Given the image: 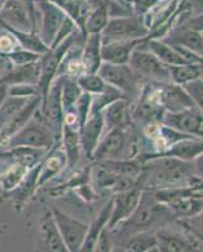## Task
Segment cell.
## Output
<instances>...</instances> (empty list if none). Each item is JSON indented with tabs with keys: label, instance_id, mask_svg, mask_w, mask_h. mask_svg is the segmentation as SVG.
Listing matches in <instances>:
<instances>
[{
	"label": "cell",
	"instance_id": "cell-1",
	"mask_svg": "<svg viewBox=\"0 0 203 252\" xmlns=\"http://www.w3.org/2000/svg\"><path fill=\"white\" fill-rule=\"evenodd\" d=\"M174 217L166 204L155 201L153 189L144 188L136 209L125 222H123L124 232L132 236L134 233L150 231L152 227L168 223Z\"/></svg>",
	"mask_w": 203,
	"mask_h": 252
},
{
	"label": "cell",
	"instance_id": "cell-2",
	"mask_svg": "<svg viewBox=\"0 0 203 252\" xmlns=\"http://www.w3.org/2000/svg\"><path fill=\"white\" fill-rule=\"evenodd\" d=\"M57 144L55 135L52 134L47 124L44 123L43 115L39 110V119L37 112L26 125L9 136L5 140L0 141V150L12 149L17 146H29V148H42L49 150L52 146Z\"/></svg>",
	"mask_w": 203,
	"mask_h": 252
},
{
	"label": "cell",
	"instance_id": "cell-3",
	"mask_svg": "<svg viewBox=\"0 0 203 252\" xmlns=\"http://www.w3.org/2000/svg\"><path fill=\"white\" fill-rule=\"evenodd\" d=\"M80 31H76L73 34L63 40L62 43L58 44L55 48H49L44 55L39 58V78H38L37 90L42 98V103L44 102L48 94V90L53 81L57 78L58 69L61 67L63 58L66 57L67 52L72 48L74 44V40L77 38Z\"/></svg>",
	"mask_w": 203,
	"mask_h": 252
},
{
	"label": "cell",
	"instance_id": "cell-4",
	"mask_svg": "<svg viewBox=\"0 0 203 252\" xmlns=\"http://www.w3.org/2000/svg\"><path fill=\"white\" fill-rule=\"evenodd\" d=\"M143 44L133 51L129 62H128V66L132 68L135 76L143 83L170 82L168 67L160 62L152 52H149L148 49L144 48Z\"/></svg>",
	"mask_w": 203,
	"mask_h": 252
},
{
	"label": "cell",
	"instance_id": "cell-5",
	"mask_svg": "<svg viewBox=\"0 0 203 252\" xmlns=\"http://www.w3.org/2000/svg\"><path fill=\"white\" fill-rule=\"evenodd\" d=\"M149 29L143 19L137 15L110 18L101 32V43H110L117 40L144 39L149 37Z\"/></svg>",
	"mask_w": 203,
	"mask_h": 252
},
{
	"label": "cell",
	"instance_id": "cell-6",
	"mask_svg": "<svg viewBox=\"0 0 203 252\" xmlns=\"http://www.w3.org/2000/svg\"><path fill=\"white\" fill-rule=\"evenodd\" d=\"M98 75L107 85L115 87L123 92L130 102V97L140 96L144 83L135 76L128 64H112V63H101Z\"/></svg>",
	"mask_w": 203,
	"mask_h": 252
},
{
	"label": "cell",
	"instance_id": "cell-7",
	"mask_svg": "<svg viewBox=\"0 0 203 252\" xmlns=\"http://www.w3.org/2000/svg\"><path fill=\"white\" fill-rule=\"evenodd\" d=\"M52 217L68 252H80L89 231V224L74 220L56 207L52 208Z\"/></svg>",
	"mask_w": 203,
	"mask_h": 252
},
{
	"label": "cell",
	"instance_id": "cell-8",
	"mask_svg": "<svg viewBox=\"0 0 203 252\" xmlns=\"http://www.w3.org/2000/svg\"><path fill=\"white\" fill-rule=\"evenodd\" d=\"M62 77L58 76L51 85L44 102L40 106V112L43 115L44 123L55 135L57 143L61 141V132L63 126V109H62Z\"/></svg>",
	"mask_w": 203,
	"mask_h": 252
},
{
	"label": "cell",
	"instance_id": "cell-9",
	"mask_svg": "<svg viewBox=\"0 0 203 252\" xmlns=\"http://www.w3.org/2000/svg\"><path fill=\"white\" fill-rule=\"evenodd\" d=\"M128 130H107L95 148L91 161L99 163L112 159H126L125 155L128 154Z\"/></svg>",
	"mask_w": 203,
	"mask_h": 252
},
{
	"label": "cell",
	"instance_id": "cell-10",
	"mask_svg": "<svg viewBox=\"0 0 203 252\" xmlns=\"http://www.w3.org/2000/svg\"><path fill=\"white\" fill-rule=\"evenodd\" d=\"M160 124L175 130L180 134L191 135L202 139V110L198 107L183 110L179 112H164Z\"/></svg>",
	"mask_w": 203,
	"mask_h": 252
},
{
	"label": "cell",
	"instance_id": "cell-11",
	"mask_svg": "<svg viewBox=\"0 0 203 252\" xmlns=\"http://www.w3.org/2000/svg\"><path fill=\"white\" fill-rule=\"evenodd\" d=\"M143 189V187H135L128 192L116 193L112 195L111 216H110L109 223L106 226L110 231H114L119 224L125 222L134 213L140 201Z\"/></svg>",
	"mask_w": 203,
	"mask_h": 252
},
{
	"label": "cell",
	"instance_id": "cell-12",
	"mask_svg": "<svg viewBox=\"0 0 203 252\" xmlns=\"http://www.w3.org/2000/svg\"><path fill=\"white\" fill-rule=\"evenodd\" d=\"M37 6L40 19H42L40 31H38V37L49 48L55 40L61 24L63 23L67 15L48 0H37Z\"/></svg>",
	"mask_w": 203,
	"mask_h": 252
},
{
	"label": "cell",
	"instance_id": "cell-13",
	"mask_svg": "<svg viewBox=\"0 0 203 252\" xmlns=\"http://www.w3.org/2000/svg\"><path fill=\"white\" fill-rule=\"evenodd\" d=\"M158 103L164 112H179L197 107L183 87L173 82L158 83Z\"/></svg>",
	"mask_w": 203,
	"mask_h": 252
},
{
	"label": "cell",
	"instance_id": "cell-14",
	"mask_svg": "<svg viewBox=\"0 0 203 252\" xmlns=\"http://www.w3.org/2000/svg\"><path fill=\"white\" fill-rule=\"evenodd\" d=\"M203 143L202 139H183L177 143L169 145L166 150L160 153H143L135 159L145 163L148 159L154 157H170L183 161H195L202 155Z\"/></svg>",
	"mask_w": 203,
	"mask_h": 252
},
{
	"label": "cell",
	"instance_id": "cell-15",
	"mask_svg": "<svg viewBox=\"0 0 203 252\" xmlns=\"http://www.w3.org/2000/svg\"><path fill=\"white\" fill-rule=\"evenodd\" d=\"M49 150L42 148H29V146H17L12 149L0 150V161L8 165L17 164L26 169H32L43 161Z\"/></svg>",
	"mask_w": 203,
	"mask_h": 252
},
{
	"label": "cell",
	"instance_id": "cell-16",
	"mask_svg": "<svg viewBox=\"0 0 203 252\" xmlns=\"http://www.w3.org/2000/svg\"><path fill=\"white\" fill-rule=\"evenodd\" d=\"M160 40L169 46L183 47L195 52L196 55L202 56V32L196 31L188 26H180L170 29L163 38H160Z\"/></svg>",
	"mask_w": 203,
	"mask_h": 252
},
{
	"label": "cell",
	"instance_id": "cell-17",
	"mask_svg": "<svg viewBox=\"0 0 203 252\" xmlns=\"http://www.w3.org/2000/svg\"><path fill=\"white\" fill-rule=\"evenodd\" d=\"M105 130V123H103L102 112L90 115L85 125L80 129V141L81 149L85 152L87 159L91 160L95 148L98 146L101 136Z\"/></svg>",
	"mask_w": 203,
	"mask_h": 252
},
{
	"label": "cell",
	"instance_id": "cell-18",
	"mask_svg": "<svg viewBox=\"0 0 203 252\" xmlns=\"http://www.w3.org/2000/svg\"><path fill=\"white\" fill-rule=\"evenodd\" d=\"M148 38L134 40H117L101 46V58L102 62L112 64H128L133 51L145 42Z\"/></svg>",
	"mask_w": 203,
	"mask_h": 252
},
{
	"label": "cell",
	"instance_id": "cell-19",
	"mask_svg": "<svg viewBox=\"0 0 203 252\" xmlns=\"http://www.w3.org/2000/svg\"><path fill=\"white\" fill-rule=\"evenodd\" d=\"M0 19L18 31L32 32L29 13L19 0H5L0 8Z\"/></svg>",
	"mask_w": 203,
	"mask_h": 252
},
{
	"label": "cell",
	"instance_id": "cell-20",
	"mask_svg": "<svg viewBox=\"0 0 203 252\" xmlns=\"http://www.w3.org/2000/svg\"><path fill=\"white\" fill-rule=\"evenodd\" d=\"M102 116L107 130H129L132 126L130 102L126 100L115 101L103 109Z\"/></svg>",
	"mask_w": 203,
	"mask_h": 252
},
{
	"label": "cell",
	"instance_id": "cell-21",
	"mask_svg": "<svg viewBox=\"0 0 203 252\" xmlns=\"http://www.w3.org/2000/svg\"><path fill=\"white\" fill-rule=\"evenodd\" d=\"M39 78V60L24 66L13 67L5 75L0 76V85L14 86V85H33L37 86Z\"/></svg>",
	"mask_w": 203,
	"mask_h": 252
},
{
	"label": "cell",
	"instance_id": "cell-22",
	"mask_svg": "<svg viewBox=\"0 0 203 252\" xmlns=\"http://www.w3.org/2000/svg\"><path fill=\"white\" fill-rule=\"evenodd\" d=\"M58 144L60 143L52 146L48 154L46 155L40 164L39 175H38V188L48 183L52 178L57 177L66 166V157H65L63 150L58 149Z\"/></svg>",
	"mask_w": 203,
	"mask_h": 252
},
{
	"label": "cell",
	"instance_id": "cell-23",
	"mask_svg": "<svg viewBox=\"0 0 203 252\" xmlns=\"http://www.w3.org/2000/svg\"><path fill=\"white\" fill-rule=\"evenodd\" d=\"M40 106H42V98H40V96H33L28 101L26 106L20 110L4 127H1V130H0V141L5 140L9 136H12L13 134L19 131L34 116V114L40 109Z\"/></svg>",
	"mask_w": 203,
	"mask_h": 252
},
{
	"label": "cell",
	"instance_id": "cell-24",
	"mask_svg": "<svg viewBox=\"0 0 203 252\" xmlns=\"http://www.w3.org/2000/svg\"><path fill=\"white\" fill-rule=\"evenodd\" d=\"M48 1L58 6L69 19L73 20L74 24L77 26L78 31L81 32L82 37L86 39L85 23H86L87 17L91 12L86 0H48Z\"/></svg>",
	"mask_w": 203,
	"mask_h": 252
},
{
	"label": "cell",
	"instance_id": "cell-25",
	"mask_svg": "<svg viewBox=\"0 0 203 252\" xmlns=\"http://www.w3.org/2000/svg\"><path fill=\"white\" fill-rule=\"evenodd\" d=\"M60 143L62 144V150L65 153V157H66V165H68L69 168H74L80 160V129L77 126L63 124Z\"/></svg>",
	"mask_w": 203,
	"mask_h": 252
},
{
	"label": "cell",
	"instance_id": "cell-26",
	"mask_svg": "<svg viewBox=\"0 0 203 252\" xmlns=\"http://www.w3.org/2000/svg\"><path fill=\"white\" fill-rule=\"evenodd\" d=\"M101 34H90L85 39L81 49V62L86 73H98L102 58H101Z\"/></svg>",
	"mask_w": 203,
	"mask_h": 252
},
{
	"label": "cell",
	"instance_id": "cell-27",
	"mask_svg": "<svg viewBox=\"0 0 203 252\" xmlns=\"http://www.w3.org/2000/svg\"><path fill=\"white\" fill-rule=\"evenodd\" d=\"M155 235L159 252H200L196 250V247H193L191 241L172 231L160 229Z\"/></svg>",
	"mask_w": 203,
	"mask_h": 252
},
{
	"label": "cell",
	"instance_id": "cell-28",
	"mask_svg": "<svg viewBox=\"0 0 203 252\" xmlns=\"http://www.w3.org/2000/svg\"><path fill=\"white\" fill-rule=\"evenodd\" d=\"M144 48L148 49L149 52H152L153 55L160 61V62L166 64V66H183V64H191V63L186 62L183 58L180 57V55L175 51L173 47L169 44H166L160 39H155V38H149L145 40V43L143 44Z\"/></svg>",
	"mask_w": 203,
	"mask_h": 252
},
{
	"label": "cell",
	"instance_id": "cell-29",
	"mask_svg": "<svg viewBox=\"0 0 203 252\" xmlns=\"http://www.w3.org/2000/svg\"><path fill=\"white\" fill-rule=\"evenodd\" d=\"M0 24L3 26V28L8 32L9 34H12V37L15 39V42L18 43L19 48L34 52V53H38V55H44V53L49 49L48 47L39 39L38 33L18 31V29L13 28L12 26L6 24L5 22H3L1 19H0Z\"/></svg>",
	"mask_w": 203,
	"mask_h": 252
},
{
	"label": "cell",
	"instance_id": "cell-30",
	"mask_svg": "<svg viewBox=\"0 0 203 252\" xmlns=\"http://www.w3.org/2000/svg\"><path fill=\"white\" fill-rule=\"evenodd\" d=\"M111 209H112V198H110V201L105 204L101 212L99 213V216L95 218V220L92 222V224H89V231H87V235L85 241H83L82 247H81L80 252H92L94 250L95 244L98 241L99 236H100L101 231L107 226L110 220V216H111Z\"/></svg>",
	"mask_w": 203,
	"mask_h": 252
},
{
	"label": "cell",
	"instance_id": "cell-31",
	"mask_svg": "<svg viewBox=\"0 0 203 252\" xmlns=\"http://www.w3.org/2000/svg\"><path fill=\"white\" fill-rule=\"evenodd\" d=\"M117 177L139 178L144 172L143 164L136 159H112L96 163Z\"/></svg>",
	"mask_w": 203,
	"mask_h": 252
},
{
	"label": "cell",
	"instance_id": "cell-32",
	"mask_svg": "<svg viewBox=\"0 0 203 252\" xmlns=\"http://www.w3.org/2000/svg\"><path fill=\"white\" fill-rule=\"evenodd\" d=\"M40 164H38L37 166L29 169L26 173V175H24L23 181L20 182L19 186L13 192L9 193V194H12L13 198H14L17 207L23 206V203H26L29 198L33 195V193L38 189V175H39Z\"/></svg>",
	"mask_w": 203,
	"mask_h": 252
},
{
	"label": "cell",
	"instance_id": "cell-33",
	"mask_svg": "<svg viewBox=\"0 0 203 252\" xmlns=\"http://www.w3.org/2000/svg\"><path fill=\"white\" fill-rule=\"evenodd\" d=\"M61 77H62L61 97H62L63 115L76 114V105L83 91L78 86L77 80L65 77V76H61Z\"/></svg>",
	"mask_w": 203,
	"mask_h": 252
},
{
	"label": "cell",
	"instance_id": "cell-34",
	"mask_svg": "<svg viewBox=\"0 0 203 252\" xmlns=\"http://www.w3.org/2000/svg\"><path fill=\"white\" fill-rule=\"evenodd\" d=\"M110 19L109 15V1L98 5L91 10L85 23V34H101V32L106 27Z\"/></svg>",
	"mask_w": 203,
	"mask_h": 252
},
{
	"label": "cell",
	"instance_id": "cell-35",
	"mask_svg": "<svg viewBox=\"0 0 203 252\" xmlns=\"http://www.w3.org/2000/svg\"><path fill=\"white\" fill-rule=\"evenodd\" d=\"M170 82L183 86L186 83L202 77V64H183V66H167Z\"/></svg>",
	"mask_w": 203,
	"mask_h": 252
},
{
	"label": "cell",
	"instance_id": "cell-36",
	"mask_svg": "<svg viewBox=\"0 0 203 252\" xmlns=\"http://www.w3.org/2000/svg\"><path fill=\"white\" fill-rule=\"evenodd\" d=\"M44 237H46V245L51 252H68L66 245L63 242L60 232H58L57 226L52 215H47L42 223Z\"/></svg>",
	"mask_w": 203,
	"mask_h": 252
},
{
	"label": "cell",
	"instance_id": "cell-37",
	"mask_svg": "<svg viewBox=\"0 0 203 252\" xmlns=\"http://www.w3.org/2000/svg\"><path fill=\"white\" fill-rule=\"evenodd\" d=\"M167 207L175 217H195L202 212V198H182L169 203Z\"/></svg>",
	"mask_w": 203,
	"mask_h": 252
},
{
	"label": "cell",
	"instance_id": "cell-38",
	"mask_svg": "<svg viewBox=\"0 0 203 252\" xmlns=\"http://www.w3.org/2000/svg\"><path fill=\"white\" fill-rule=\"evenodd\" d=\"M157 235L152 231H145L129 236L123 247L132 252H148L157 247Z\"/></svg>",
	"mask_w": 203,
	"mask_h": 252
},
{
	"label": "cell",
	"instance_id": "cell-39",
	"mask_svg": "<svg viewBox=\"0 0 203 252\" xmlns=\"http://www.w3.org/2000/svg\"><path fill=\"white\" fill-rule=\"evenodd\" d=\"M28 172V169L23 166L12 164V165H6L5 169L0 174V189L4 193L13 192L15 188L23 181L24 175Z\"/></svg>",
	"mask_w": 203,
	"mask_h": 252
},
{
	"label": "cell",
	"instance_id": "cell-40",
	"mask_svg": "<svg viewBox=\"0 0 203 252\" xmlns=\"http://www.w3.org/2000/svg\"><path fill=\"white\" fill-rule=\"evenodd\" d=\"M117 100H126L125 94L121 91L112 86H107V89L103 92L98 94H92L91 98V109H90V115L98 114V112H102L105 107H107L110 103L115 102Z\"/></svg>",
	"mask_w": 203,
	"mask_h": 252
},
{
	"label": "cell",
	"instance_id": "cell-41",
	"mask_svg": "<svg viewBox=\"0 0 203 252\" xmlns=\"http://www.w3.org/2000/svg\"><path fill=\"white\" fill-rule=\"evenodd\" d=\"M91 172H92L91 166L83 168L82 170H80L78 173L72 175L67 182H65V183L61 184V186L55 187L53 189H51V190H49V194L58 197V195L65 194V193L71 190V189L72 190H74V189L83 186V184L90 183V182H91Z\"/></svg>",
	"mask_w": 203,
	"mask_h": 252
},
{
	"label": "cell",
	"instance_id": "cell-42",
	"mask_svg": "<svg viewBox=\"0 0 203 252\" xmlns=\"http://www.w3.org/2000/svg\"><path fill=\"white\" fill-rule=\"evenodd\" d=\"M32 97H33V96H32ZM32 97H12V96H8V97L4 100V102L1 103V106H0V130H1V127H4L9 121L12 120L20 110L26 106Z\"/></svg>",
	"mask_w": 203,
	"mask_h": 252
},
{
	"label": "cell",
	"instance_id": "cell-43",
	"mask_svg": "<svg viewBox=\"0 0 203 252\" xmlns=\"http://www.w3.org/2000/svg\"><path fill=\"white\" fill-rule=\"evenodd\" d=\"M77 83L83 92L90 94H101L109 86L98 73H85L77 78Z\"/></svg>",
	"mask_w": 203,
	"mask_h": 252
},
{
	"label": "cell",
	"instance_id": "cell-44",
	"mask_svg": "<svg viewBox=\"0 0 203 252\" xmlns=\"http://www.w3.org/2000/svg\"><path fill=\"white\" fill-rule=\"evenodd\" d=\"M4 60L8 61L10 64H13V67L18 66H24V64H28V63L35 62L40 58L42 55H38V53H34V52L27 51V49L17 48L14 51L9 52V53H5V55H0Z\"/></svg>",
	"mask_w": 203,
	"mask_h": 252
},
{
	"label": "cell",
	"instance_id": "cell-45",
	"mask_svg": "<svg viewBox=\"0 0 203 252\" xmlns=\"http://www.w3.org/2000/svg\"><path fill=\"white\" fill-rule=\"evenodd\" d=\"M91 98L92 94L87 92H82L76 105V115H77L78 129H81L90 116V109H91Z\"/></svg>",
	"mask_w": 203,
	"mask_h": 252
},
{
	"label": "cell",
	"instance_id": "cell-46",
	"mask_svg": "<svg viewBox=\"0 0 203 252\" xmlns=\"http://www.w3.org/2000/svg\"><path fill=\"white\" fill-rule=\"evenodd\" d=\"M202 86H203L202 77L196 78V80L191 81V82L186 83V85L182 86L184 89V91L187 92V94L192 98V101L196 103V106L201 110H202V98H203Z\"/></svg>",
	"mask_w": 203,
	"mask_h": 252
},
{
	"label": "cell",
	"instance_id": "cell-47",
	"mask_svg": "<svg viewBox=\"0 0 203 252\" xmlns=\"http://www.w3.org/2000/svg\"><path fill=\"white\" fill-rule=\"evenodd\" d=\"M164 0H129V3L133 4V12L134 15L137 17H144L149 12H153L155 8L160 5V3Z\"/></svg>",
	"mask_w": 203,
	"mask_h": 252
},
{
	"label": "cell",
	"instance_id": "cell-48",
	"mask_svg": "<svg viewBox=\"0 0 203 252\" xmlns=\"http://www.w3.org/2000/svg\"><path fill=\"white\" fill-rule=\"evenodd\" d=\"M76 31H78L77 26L74 24L73 20L69 19L68 17H66L65 18V20H63V23L61 24L60 29H58L57 32V34H56L55 40H53V43H52V46L49 47V48H55V47H57L58 44L62 43L63 40L66 39V38H68L69 35L73 34Z\"/></svg>",
	"mask_w": 203,
	"mask_h": 252
},
{
	"label": "cell",
	"instance_id": "cell-49",
	"mask_svg": "<svg viewBox=\"0 0 203 252\" xmlns=\"http://www.w3.org/2000/svg\"><path fill=\"white\" fill-rule=\"evenodd\" d=\"M8 96L12 97H32V96H39L37 86L33 85H14L8 86Z\"/></svg>",
	"mask_w": 203,
	"mask_h": 252
},
{
	"label": "cell",
	"instance_id": "cell-50",
	"mask_svg": "<svg viewBox=\"0 0 203 252\" xmlns=\"http://www.w3.org/2000/svg\"><path fill=\"white\" fill-rule=\"evenodd\" d=\"M112 250V236L111 231L107 227L101 231L92 252H111Z\"/></svg>",
	"mask_w": 203,
	"mask_h": 252
},
{
	"label": "cell",
	"instance_id": "cell-51",
	"mask_svg": "<svg viewBox=\"0 0 203 252\" xmlns=\"http://www.w3.org/2000/svg\"><path fill=\"white\" fill-rule=\"evenodd\" d=\"M19 1H22L26 5L27 10H28L32 23V32L33 33H38V31H39L40 15L37 6V0H19Z\"/></svg>",
	"mask_w": 203,
	"mask_h": 252
},
{
	"label": "cell",
	"instance_id": "cell-52",
	"mask_svg": "<svg viewBox=\"0 0 203 252\" xmlns=\"http://www.w3.org/2000/svg\"><path fill=\"white\" fill-rule=\"evenodd\" d=\"M17 48L18 43L8 32H6V34H3L0 37V55H5V53H9V52L14 51Z\"/></svg>",
	"mask_w": 203,
	"mask_h": 252
},
{
	"label": "cell",
	"instance_id": "cell-53",
	"mask_svg": "<svg viewBox=\"0 0 203 252\" xmlns=\"http://www.w3.org/2000/svg\"><path fill=\"white\" fill-rule=\"evenodd\" d=\"M74 192L80 195L81 199H83V201L86 202H92L95 201V199H98V194L95 192V189L92 188L91 183H86L83 184V186L78 187V188L74 189Z\"/></svg>",
	"mask_w": 203,
	"mask_h": 252
},
{
	"label": "cell",
	"instance_id": "cell-54",
	"mask_svg": "<svg viewBox=\"0 0 203 252\" xmlns=\"http://www.w3.org/2000/svg\"><path fill=\"white\" fill-rule=\"evenodd\" d=\"M6 97H8V87L4 86V85H0V106H1V103L4 102Z\"/></svg>",
	"mask_w": 203,
	"mask_h": 252
},
{
	"label": "cell",
	"instance_id": "cell-55",
	"mask_svg": "<svg viewBox=\"0 0 203 252\" xmlns=\"http://www.w3.org/2000/svg\"><path fill=\"white\" fill-rule=\"evenodd\" d=\"M191 1H192V4H193L192 6H197L198 13H200L201 10H202V0H191Z\"/></svg>",
	"mask_w": 203,
	"mask_h": 252
},
{
	"label": "cell",
	"instance_id": "cell-56",
	"mask_svg": "<svg viewBox=\"0 0 203 252\" xmlns=\"http://www.w3.org/2000/svg\"><path fill=\"white\" fill-rule=\"evenodd\" d=\"M111 252H132L129 250H126L125 247H116V249L111 250Z\"/></svg>",
	"mask_w": 203,
	"mask_h": 252
},
{
	"label": "cell",
	"instance_id": "cell-57",
	"mask_svg": "<svg viewBox=\"0 0 203 252\" xmlns=\"http://www.w3.org/2000/svg\"><path fill=\"white\" fill-rule=\"evenodd\" d=\"M0 76H1V72H0Z\"/></svg>",
	"mask_w": 203,
	"mask_h": 252
}]
</instances>
